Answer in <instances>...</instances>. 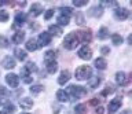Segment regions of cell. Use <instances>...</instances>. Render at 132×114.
I'll return each instance as SVG.
<instances>
[{"label": "cell", "instance_id": "cell-42", "mask_svg": "<svg viewBox=\"0 0 132 114\" xmlns=\"http://www.w3.org/2000/svg\"><path fill=\"white\" fill-rule=\"evenodd\" d=\"M101 52H102V54H109L110 50H109L107 47H102V48H101Z\"/></svg>", "mask_w": 132, "mask_h": 114}, {"label": "cell", "instance_id": "cell-2", "mask_svg": "<svg viewBox=\"0 0 132 114\" xmlns=\"http://www.w3.org/2000/svg\"><path fill=\"white\" fill-rule=\"evenodd\" d=\"M68 95H70L73 99H80V98L87 95V89L84 87H80V85H69Z\"/></svg>", "mask_w": 132, "mask_h": 114}, {"label": "cell", "instance_id": "cell-23", "mask_svg": "<svg viewBox=\"0 0 132 114\" xmlns=\"http://www.w3.org/2000/svg\"><path fill=\"white\" fill-rule=\"evenodd\" d=\"M23 39H25V33L21 30V32H16V33L12 36L11 40H12V43H15V44H21L23 41Z\"/></svg>", "mask_w": 132, "mask_h": 114}, {"label": "cell", "instance_id": "cell-45", "mask_svg": "<svg viewBox=\"0 0 132 114\" xmlns=\"http://www.w3.org/2000/svg\"><path fill=\"white\" fill-rule=\"evenodd\" d=\"M0 114H6V113H4V111H0Z\"/></svg>", "mask_w": 132, "mask_h": 114}, {"label": "cell", "instance_id": "cell-13", "mask_svg": "<svg viewBox=\"0 0 132 114\" xmlns=\"http://www.w3.org/2000/svg\"><path fill=\"white\" fill-rule=\"evenodd\" d=\"M19 106L25 110H29V109L33 107V100L30 98H22V99L19 100Z\"/></svg>", "mask_w": 132, "mask_h": 114}, {"label": "cell", "instance_id": "cell-1", "mask_svg": "<svg viewBox=\"0 0 132 114\" xmlns=\"http://www.w3.org/2000/svg\"><path fill=\"white\" fill-rule=\"evenodd\" d=\"M74 76H76L77 80L80 81H84V80H88L91 76H92V69L89 66H85V65H82V66L77 67L76 69V73H74Z\"/></svg>", "mask_w": 132, "mask_h": 114}, {"label": "cell", "instance_id": "cell-21", "mask_svg": "<svg viewBox=\"0 0 132 114\" xmlns=\"http://www.w3.org/2000/svg\"><path fill=\"white\" fill-rule=\"evenodd\" d=\"M26 22V15L23 13H18L15 15V26H22Z\"/></svg>", "mask_w": 132, "mask_h": 114}, {"label": "cell", "instance_id": "cell-43", "mask_svg": "<svg viewBox=\"0 0 132 114\" xmlns=\"http://www.w3.org/2000/svg\"><path fill=\"white\" fill-rule=\"evenodd\" d=\"M96 114H103V107H98L96 109Z\"/></svg>", "mask_w": 132, "mask_h": 114}, {"label": "cell", "instance_id": "cell-29", "mask_svg": "<svg viewBox=\"0 0 132 114\" xmlns=\"http://www.w3.org/2000/svg\"><path fill=\"white\" fill-rule=\"evenodd\" d=\"M23 69H25V70H26V72L29 73V74H30V73H33V72H36V70H37L36 65L33 63V62H28V63H26V66H25Z\"/></svg>", "mask_w": 132, "mask_h": 114}, {"label": "cell", "instance_id": "cell-7", "mask_svg": "<svg viewBox=\"0 0 132 114\" xmlns=\"http://www.w3.org/2000/svg\"><path fill=\"white\" fill-rule=\"evenodd\" d=\"M121 103H122V100H121V98H114L113 100H110V103H109V113L110 114H113L116 113L117 110L121 107Z\"/></svg>", "mask_w": 132, "mask_h": 114}, {"label": "cell", "instance_id": "cell-15", "mask_svg": "<svg viewBox=\"0 0 132 114\" xmlns=\"http://www.w3.org/2000/svg\"><path fill=\"white\" fill-rule=\"evenodd\" d=\"M116 83L118 85H125L127 84V74L124 72L116 73Z\"/></svg>", "mask_w": 132, "mask_h": 114}, {"label": "cell", "instance_id": "cell-44", "mask_svg": "<svg viewBox=\"0 0 132 114\" xmlns=\"http://www.w3.org/2000/svg\"><path fill=\"white\" fill-rule=\"evenodd\" d=\"M99 103V100L96 99V98H95V99H92V100H91V104H98Z\"/></svg>", "mask_w": 132, "mask_h": 114}, {"label": "cell", "instance_id": "cell-26", "mask_svg": "<svg viewBox=\"0 0 132 114\" xmlns=\"http://www.w3.org/2000/svg\"><path fill=\"white\" fill-rule=\"evenodd\" d=\"M37 48H39V46H37L36 40H33V39L28 40V43H26V50L28 51H36Z\"/></svg>", "mask_w": 132, "mask_h": 114}, {"label": "cell", "instance_id": "cell-17", "mask_svg": "<svg viewBox=\"0 0 132 114\" xmlns=\"http://www.w3.org/2000/svg\"><path fill=\"white\" fill-rule=\"evenodd\" d=\"M48 34H50V36H61V34H62L61 26H58V25H51V26L48 28Z\"/></svg>", "mask_w": 132, "mask_h": 114}, {"label": "cell", "instance_id": "cell-35", "mask_svg": "<svg viewBox=\"0 0 132 114\" xmlns=\"http://www.w3.org/2000/svg\"><path fill=\"white\" fill-rule=\"evenodd\" d=\"M8 40L7 37H4V36H0V48H7L8 47Z\"/></svg>", "mask_w": 132, "mask_h": 114}, {"label": "cell", "instance_id": "cell-25", "mask_svg": "<svg viewBox=\"0 0 132 114\" xmlns=\"http://www.w3.org/2000/svg\"><path fill=\"white\" fill-rule=\"evenodd\" d=\"M14 55L19 60H25V59H26V56H28L26 55V51L22 50V48H15V50H14Z\"/></svg>", "mask_w": 132, "mask_h": 114}, {"label": "cell", "instance_id": "cell-14", "mask_svg": "<svg viewBox=\"0 0 132 114\" xmlns=\"http://www.w3.org/2000/svg\"><path fill=\"white\" fill-rule=\"evenodd\" d=\"M41 13H43V6L39 4V3H35V4L30 7V14L33 17H39Z\"/></svg>", "mask_w": 132, "mask_h": 114}, {"label": "cell", "instance_id": "cell-39", "mask_svg": "<svg viewBox=\"0 0 132 114\" xmlns=\"http://www.w3.org/2000/svg\"><path fill=\"white\" fill-rule=\"evenodd\" d=\"M73 4L76 6V7H84V6L88 4V2H77V0H74Z\"/></svg>", "mask_w": 132, "mask_h": 114}, {"label": "cell", "instance_id": "cell-28", "mask_svg": "<svg viewBox=\"0 0 132 114\" xmlns=\"http://www.w3.org/2000/svg\"><path fill=\"white\" fill-rule=\"evenodd\" d=\"M44 89V87L41 84H37V85H32V88H30V92L33 93V95H39V93L41 92Z\"/></svg>", "mask_w": 132, "mask_h": 114}, {"label": "cell", "instance_id": "cell-33", "mask_svg": "<svg viewBox=\"0 0 132 114\" xmlns=\"http://www.w3.org/2000/svg\"><path fill=\"white\" fill-rule=\"evenodd\" d=\"M15 111V106L12 103H6V106H4V113H14Z\"/></svg>", "mask_w": 132, "mask_h": 114}, {"label": "cell", "instance_id": "cell-5", "mask_svg": "<svg viewBox=\"0 0 132 114\" xmlns=\"http://www.w3.org/2000/svg\"><path fill=\"white\" fill-rule=\"evenodd\" d=\"M77 55H78V58H81L84 60H89L91 56H92V51H91V48L88 46H84V47H81L80 50H78Z\"/></svg>", "mask_w": 132, "mask_h": 114}, {"label": "cell", "instance_id": "cell-31", "mask_svg": "<svg viewBox=\"0 0 132 114\" xmlns=\"http://www.w3.org/2000/svg\"><path fill=\"white\" fill-rule=\"evenodd\" d=\"M74 114H85V104H77L74 107Z\"/></svg>", "mask_w": 132, "mask_h": 114}, {"label": "cell", "instance_id": "cell-20", "mask_svg": "<svg viewBox=\"0 0 132 114\" xmlns=\"http://www.w3.org/2000/svg\"><path fill=\"white\" fill-rule=\"evenodd\" d=\"M56 21H58V23H59V25L66 26V25H69L70 17H69V15H65V14H61V13H59V15H58V18H56Z\"/></svg>", "mask_w": 132, "mask_h": 114}, {"label": "cell", "instance_id": "cell-22", "mask_svg": "<svg viewBox=\"0 0 132 114\" xmlns=\"http://www.w3.org/2000/svg\"><path fill=\"white\" fill-rule=\"evenodd\" d=\"M94 65L96 69H99V70H105L106 66H107V62L105 60V58H98V59H95Z\"/></svg>", "mask_w": 132, "mask_h": 114}, {"label": "cell", "instance_id": "cell-4", "mask_svg": "<svg viewBox=\"0 0 132 114\" xmlns=\"http://www.w3.org/2000/svg\"><path fill=\"white\" fill-rule=\"evenodd\" d=\"M129 17V11L124 7H120V8H116L114 10V18L117 21H125V19Z\"/></svg>", "mask_w": 132, "mask_h": 114}, {"label": "cell", "instance_id": "cell-16", "mask_svg": "<svg viewBox=\"0 0 132 114\" xmlns=\"http://www.w3.org/2000/svg\"><path fill=\"white\" fill-rule=\"evenodd\" d=\"M56 99L62 102V103H65V102H69V95H68V92L63 91V89H59V91L56 92Z\"/></svg>", "mask_w": 132, "mask_h": 114}, {"label": "cell", "instance_id": "cell-46", "mask_svg": "<svg viewBox=\"0 0 132 114\" xmlns=\"http://www.w3.org/2000/svg\"><path fill=\"white\" fill-rule=\"evenodd\" d=\"M23 114H28V113H23Z\"/></svg>", "mask_w": 132, "mask_h": 114}, {"label": "cell", "instance_id": "cell-24", "mask_svg": "<svg viewBox=\"0 0 132 114\" xmlns=\"http://www.w3.org/2000/svg\"><path fill=\"white\" fill-rule=\"evenodd\" d=\"M109 36H110V33H109V29H107V28L103 26L99 29V32H98V39L99 40H106Z\"/></svg>", "mask_w": 132, "mask_h": 114}, {"label": "cell", "instance_id": "cell-8", "mask_svg": "<svg viewBox=\"0 0 132 114\" xmlns=\"http://www.w3.org/2000/svg\"><path fill=\"white\" fill-rule=\"evenodd\" d=\"M51 43V36L48 33H40L39 36V40H37V46L39 47H44V46H48V44Z\"/></svg>", "mask_w": 132, "mask_h": 114}, {"label": "cell", "instance_id": "cell-6", "mask_svg": "<svg viewBox=\"0 0 132 114\" xmlns=\"http://www.w3.org/2000/svg\"><path fill=\"white\" fill-rule=\"evenodd\" d=\"M6 83L10 85L11 88H16L19 85V77L14 74V73H8L6 76Z\"/></svg>", "mask_w": 132, "mask_h": 114}, {"label": "cell", "instance_id": "cell-27", "mask_svg": "<svg viewBox=\"0 0 132 114\" xmlns=\"http://www.w3.org/2000/svg\"><path fill=\"white\" fill-rule=\"evenodd\" d=\"M55 56H56L55 51H47L44 54V60L45 62H52V60H55Z\"/></svg>", "mask_w": 132, "mask_h": 114}, {"label": "cell", "instance_id": "cell-3", "mask_svg": "<svg viewBox=\"0 0 132 114\" xmlns=\"http://www.w3.org/2000/svg\"><path fill=\"white\" fill-rule=\"evenodd\" d=\"M78 43H80V40H78L77 34L72 32V33H69V34L65 37V40H63V47L66 48V50H74V48L78 46Z\"/></svg>", "mask_w": 132, "mask_h": 114}, {"label": "cell", "instance_id": "cell-12", "mask_svg": "<svg viewBox=\"0 0 132 114\" xmlns=\"http://www.w3.org/2000/svg\"><path fill=\"white\" fill-rule=\"evenodd\" d=\"M77 37L82 43H88V41H91V32L89 30H81V32H78Z\"/></svg>", "mask_w": 132, "mask_h": 114}, {"label": "cell", "instance_id": "cell-40", "mask_svg": "<svg viewBox=\"0 0 132 114\" xmlns=\"http://www.w3.org/2000/svg\"><path fill=\"white\" fill-rule=\"evenodd\" d=\"M22 80H23V83H25V84H30L33 78H32L30 76H26V77H22Z\"/></svg>", "mask_w": 132, "mask_h": 114}, {"label": "cell", "instance_id": "cell-19", "mask_svg": "<svg viewBox=\"0 0 132 114\" xmlns=\"http://www.w3.org/2000/svg\"><path fill=\"white\" fill-rule=\"evenodd\" d=\"M45 69H47V72L50 74H54V73L58 70V63L55 60H52V62H45Z\"/></svg>", "mask_w": 132, "mask_h": 114}, {"label": "cell", "instance_id": "cell-36", "mask_svg": "<svg viewBox=\"0 0 132 114\" xmlns=\"http://www.w3.org/2000/svg\"><path fill=\"white\" fill-rule=\"evenodd\" d=\"M113 92H114V87H113V85H107V87L105 88V91L102 92V95L106 96V95H109V93H113Z\"/></svg>", "mask_w": 132, "mask_h": 114}, {"label": "cell", "instance_id": "cell-32", "mask_svg": "<svg viewBox=\"0 0 132 114\" xmlns=\"http://www.w3.org/2000/svg\"><path fill=\"white\" fill-rule=\"evenodd\" d=\"M8 18H10V15L6 10H0V22H7Z\"/></svg>", "mask_w": 132, "mask_h": 114}, {"label": "cell", "instance_id": "cell-38", "mask_svg": "<svg viewBox=\"0 0 132 114\" xmlns=\"http://www.w3.org/2000/svg\"><path fill=\"white\" fill-rule=\"evenodd\" d=\"M52 15H54V10H52V8H50V10H47V13H45L44 19H47V21H48V19L52 17Z\"/></svg>", "mask_w": 132, "mask_h": 114}, {"label": "cell", "instance_id": "cell-11", "mask_svg": "<svg viewBox=\"0 0 132 114\" xmlns=\"http://www.w3.org/2000/svg\"><path fill=\"white\" fill-rule=\"evenodd\" d=\"M2 65H3L4 69H14L15 67V59L11 58V56H6V58L3 59Z\"/></svg>", "mask_w": 132, "mask_h": 114}, {"label": "cell", "instance_id": "cell-41", "mask_svg": "<svg viewBox=\"0 0 132 114\" xmlns=\"http://www.w3.org/2000/svg\"><path fill=\"white\" fill-rule=\"evenodd\" d=\"M0 95H8L7 89L4 88V87H0Z\"/></svg>", "mask_w": 132, "mask_h": 114}, {"label": "cell", "instance_id": "cell-34", "mask_svg": "<svg viewBox=\"0 0 132 114\" xmlns=\"http://www.w3.org/2000/svg\"><path fill=\"white\" fill-rule=\"evenodd\" d=\"M59 13H61V14H65V15H69V17H70V15L73 14V10L70 8V7H61V8H59Z\"/></svg>", "mask_w": 132, "mask_h": 114}, {"label": "cell", "instance_id": "cell-37", "mask_svg": "<svg viewBox=\"0 0 132 114\" xmlns=\"http://www.w3.org/2000/svg\"><path fill=\"white\" fill-rule=\"evenodd\" d=\"M76 22L78 23V25H84V17H82L81 13H77V15H76Z\"/></svg>", "mask_w": 132, "mask_h": 114}, {"label": "cell", "instance_id": "cell-47", "mask_svg": "<svg viewBox=\"0 0 132 114\" xmlns=\"http://www.w3.org/2000/svg\"><path fill=\"white\" fill-rule=\"evenodd\" d=\"M0 103H2V100H0Z\"/></svg>", "mask_w": 132, "mask_h": 114}, {"label": "cell", "instance_id": "cell-9", "mask_svg": "<svg viewBox=\"0 0 132 114\" xmlns=\"http://www.w3.org/2000/svg\"><path fill=\"white\" fill-rule=\"evenodd\" d=\"M102 14H103V8L101 6H94V7H91L89 11H88V15L89 17H94V18L102 17Z\"/></svg>", "mask_w": 132, "mask_h": 114}, {"label": "cell", "instance_id": "cell-10", "mask_svg": "<svg viewBox=\"0 0 132 114\" xmlns=\"http://www.w3.org/2000/svg\"><path fill=\"white\" fill-rule=\"evenodd\" d=\"M69 80H70V72L69 70H63L61 73V76L58 77V84H59V85H65Z\"/></svg>", "mask_w": 132, "mask_h": 114}, {"label": "cell", "instance_id": "cell-18", "mask_svg": "<svg viewBox=\"0 0 132 114\" xmlns=\"http://www.w3.org/2000/svg\"><path fill=\"white\" fill-rule=\"evenodd\" d=\"M101 81H102V80H101V77H98V76L89 77V78H88V85H89V88L95 89L99 84H101Z\"/></svg>", "mask_w": 132, "mask_h": 114}, {"label": "cell", "instance_id": "cell-30", "mask_svg": "<svg viewBox=\"0 0 132 114\" xmlns=\"http://www.w3.org/2000/svg\"><path fill=\"white\" fill-rule=\"evenodd\" d=\"M111 41H113V44L114 46H120V44H122V37L120 34H113L111 36Z\"/></svg>", "mask_w": 132, "mask_h": 114}]
</instances>
